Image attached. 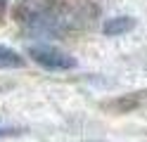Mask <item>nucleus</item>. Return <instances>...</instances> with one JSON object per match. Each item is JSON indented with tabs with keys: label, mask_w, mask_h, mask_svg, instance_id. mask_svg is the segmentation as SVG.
I'll return each instance as SVG.
<instances>
[{
	"label": "nucleus",
	"mask_w": 147,
	"mask_h": 142,
	"mask_svg": "<svg viewBox=\"0 0 147 142\" xmlns=\"http://www.w3.org/2000/svg\"><path fill=\"white\" fill-rule=\"evenodd\" d=\"M88 142H105V140H88Z\"/></svg>",
	"instance_id": "obj_5"
},
{
	"label": "nucleus",
	"mask_w": 147,
	"mask_h": 142,
	"mask_svg": "<svg viewBox=\"0 0 147 142\" xmlns=\"http://www.w3.org/2000/svg\"><path fill=\"white\" fill-rule=\"evenodd\" d=\"M22 66H24V57L17 50L0 43V69H22Z\"/></svg>",
	"instance_id": "obj_3"
},
{
	"label": "nucleus",
	"mask_w": 147,
	"mask_h": 142,
	"mask_svg": "<svg viewBox=\"0 0 147 142\" xmlns=\"http://www.w3.org/2000/svg\"><path fill=\"white\" fill-rule=\"evenodd\" d=\"M29 57L43 66L48 71H69V69H76V59L62 50L57 45H50V43H33L29 45Z\"/></svg>",
	"instance_id": "obj_1"
},
{
	"label": "nucleus",
	"mask_w": 147,
	"mask_h": 142,
	"mask_svg": "<svg viewBox=\"0 0 147 142\" xmlns=\"http://www.w3.org/2000/svg\"><path fill=\"white\" fill-rule=\"evenodd\" d=\"M135 28V19L133 17H112L107 19V24L102 26V33L109 38H116V36H123L128 31Z\"/></svg>",
	"instance_id": "obj_2"
},
{
	"label": "nucleus",
	"mask_w": 147,
	"mask_h": 142,
	"mask_svg": "<svg viewBox=\"0 0 147 142\" xmlns=\"http://www.w3.org/2000/svg\"><path fill=\"white\" fill-rule=\"evenodd\" d=\"M17 135H22V130H19V128L3 126V123H0V140H5V137H17Z\"/></svg>",
	"instance_id": "obj_4"
}]
</instances>
